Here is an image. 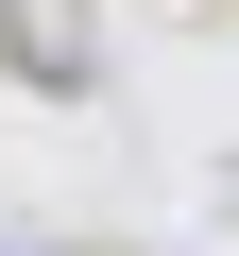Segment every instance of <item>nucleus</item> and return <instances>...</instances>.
<instances>
[{
	"instance_id": "obj_1",
	"label": "nucleus",
	"mask_w": 239,
	"mask_h": 256,
	"mask_svg": "<svg viewBox=\"0 0 239 256\" xmlns=\"http://www.w3.org/2000/svg\"><path fill=\"white\" fill-rule=\"evenodd\" d=\"M0 52H18L52 102H86V86H102V68H86V18H68V0H0Z\"/></svg>"
}]
</instances>
